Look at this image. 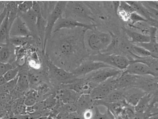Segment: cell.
Instances as JSON below:
<instances>
[{
	"instance_id": "cell-1",
	"label": "cell",
	"mask_w": 158,
	"mask_h": 119,
	"mask_svg": "<svg viewBox=\"0 0 158 119\" xmlns=\"http://www.w3.org/2000/svg\"><path fill=\"white\" fill-rule=\"evenodd\" d=\"M86 31L87 30L62 32L60 30L55 32L56 34L47 41L49 42L48 52L60 59H80L85 51L84 40Z\"/></svg>"
},
{
	"instance_id": "cell-2",
	"label": "cell",
	"mask_w": 158,
	"mask_h": 119,
	"mask_svg": "<svg viewBox=\"0 0 158 119\" xmlns=\"http://www.w3.org/2000/svg\"><path fill=\"white\" fill-rule=\"evenodd\" d=\"M63 14L65 15L63 17L70 18L78 22L79 19H81L85 22L86 24H87V22L94 21L88 6L82 2H67Z\"/></svg>"
},
{
	"instance_id": "cell-3",
	"label": "cell",
	"mask_w": 158,
	"mask_h": 119,
	"mask_svg": "<svg viewBox=\"0 0 158 119\" xmlns=\"http://www.w3.org/2000/svg\"><path fill=\"white\" fill-rule=\"evenodd\" d=\"M89 60L101 62L122 71L126 70L130 62L129 58L124 55L115 54H110L101 52L90 56Z\"/></svg>"
},
{
	"instance_id": "cell-4",
	"label": "cell",
	"mask_w": 158,
	"mask_h": 119,
	"mask_svg": "<svg viewBox=\"0 0 158 119\" xmlns=\"http://www.w3.org/2000/svg\"><path fill=\"white\" fill-rule=\"evenodd\" d=\"M67 2H57L53 10L47 17V23L45 30L44 39L43 42V51L44 52L47 42L52 34L53 28L55 23L59 18L63 16Z\"/></svg>"
},
{
	"instance_id": "cell-5",
	"label": "cell",
	"mask_w": 158,
	"mask_h": 119,
	"mask_svg": "<svg viewBox=\"0 0 158 119\" xmlns=\"http://www.w3.org/2000/svg\"><path fill=\"white\" fill-rule=\"evenodd\" d=\"M122 72L121 70L113 67L102 68L86 75L85 79L97 86L110 78L118 77Z\"/></svg>"
},
{
	"instance_id": "cell-6",
	"label": "cell",
	"mask_w": 158,
	"mask_h": 119,
	"mask_svg": "<svg viewBox=\"0 0 158 119\" xmlns=\"http://www.w3.org/2000/svg\"><path fill=\"white\" fill-rule=\"evenodd\" d=\"M111 41L110 34L103 32H94L87 39L89 47L93 50L98 52L105 50L110 45Z\"/></svg>"
},
{
	"instance_id": "cell-7",
	"label": "cell",
	"mask_w": 158,
	"mask_h": 119,
	"mask_svg": "<svg viewBox=\"0 0 158 119\" xmlns=\"http://www.w3.org/2000/svg\"><path fill=\"white\" fill-rule=\"evenodd\" d=\"M49 68L51 78L59 83L68 85L73 83L78 79L71 72L58 67L50 60L49 62Z\"/></svg>"
},
{
	"instance_id": "cell-8",
	"label": "cell",
	"mask_w": 158,
	"mask_h": 119,
	"mask_svg": "<svg viewBox=\"0 0 158 119\" xmlns=\"http://www.w3.org/2000/svg\"><path fill=\"white\" fill-rule=\"evenodd\" d=\"M118 77L110 78L97 85L91 91L90 96L94 101L105 99L111 91L116 90V81Z\"/></svg>"
},
{
	"instance_id": "cell-9",
	"label": "cell",
	"mask_w": 158,
	"mask_h": 119,
	"mask_svg": "<svg viewBox=\"0 0 158 119\" xmlns=\"http://www.w3.org/2000/svg\"><path fill=\"white\" fill-rule=\"evenodd\" d=\"M106 67H112L101 62H94L93 60L86 59L83 60L77 67H75L70 72L73 74L77 78H78L81 76H86L91 72L96 71L101 68Z\"/></svg>"
},
{
	"instance_id": "cell-10",
	"label": "cell",
	"mask_w": 158,
	"mask_h": 119,
	"mask_svg": "<svg viewBox=\"0 0 158 119\" xmlns=\"http://www.w3.org/2000/svg\"><path fill=\"white\" fill-rule=\"evenodd\" d=\"M83 28L87 30L94 31L95 25L94 24H85L68 18L62 17L57 21L53 28V33L57 32L62 29H73L75 28Z\"/></svg>"
},
{
	"instance_id": "cell-11",
	"label": "cell",
	"mask_w": 158,
	"mask_h": 119,
	"mask_svg": "<svg viewBox=\"0 0 158 119\" xmlns=\"http://www.w3.org/2000/svg\"><path fill=\"white\" fill-rule=\"evenodd\" d=\"M123 71L135 76H152L158 78V74H156L146 64L139 62H130L129 66Z\"/></svg>"
},
{
	"instance_id": "cell-12",
	"label": "cell",
	"mask_w": 158,
	"mask_h": 119,
	"mask_svg": "<svg viewBox=\"0 0 158 119\" xmlns=\"http://www.w3.org/2000/svg\"><path fill=\"white\" fill-rule=\"evenodd\" d=\"M10 37H31L33 35L23 19L18 15L11 26L9 32Z\"/></svg>"
},
{
	"instance_id": "cell-13",
	"label": "cell",
	"mask_w": 158,
	"mask_h": 119,
	"mask_svg": "<svg viewBox=\"0 0 158 119\" xmlns=\"http://www.w3.org/2000/svg\"><path fill=\"white\" fill-rule=\"evenodd\" d=\"M122 91L123 92L126 103L134 108L136 106L142 96L147 94L140 88L135 87H130Z\"/></svg>"
},
{
	"instance_id": "cell-14",
	"label": "cell",
	"mask_w": 158,
	"mask_h": 119,
	"mask_svg": "<svg viewBox=\"0 0 158 119\" xmlns=\"http://www.w3.org/2000/svg\"><path fill=\"white\" fill-rule=\"evenodd\" d=\"M32 9L37 16V31L40 40L41 41L42 47L44 39L45 30L47 23L46 20L43 17L41 12L40 7L37 1H33Z\"/></svg>"
},
{
	"instance_id": "cell-15",
	"label": "cell",
	"mask_w": 158,
	"mask_h": 119,
	"mask_svg": "<svg viewBox=\"0 0 158 119\" xmlns=\"http://www.w3.org/2000/svg\"><path fill=\"white\" fill-rule=\"evenodd\" d=\"M138 76L131 75L122 71L116 81V90H124L134 87Z\"/></svg>"
},
{
	"instance_id": "cell-16",
	"label": "cell",
	"mask_w": 158,
	"mask_h": 119,
	"mask_svg": "<svg viewBox=\"0 0 158 119\" xmlns=\"http://www.w3.org/2000/svg\"><path fill=\"white\" fill-rule=\"evenodd\" d=\"M16 56V49L14 46L9 42L0 44V62L10 63L14 60Z\"/></svg>"
},
{
	"instance_id": "cell-17",
	"label": "cell",
	"mask_w": 158,
	"mask_h": 119,
	"mask_svg": "<svg viewBox=\"0 0 158 119\" xmlns=\"http://www.w3.org/2000/svg\"><path fill=\"white\" fill-rule=\"evenodd\" d=\"M18 15L25 22V23L32 34L33 37H35L36 36H37V16L32 9L27 12L26 13H18Z\"/></svg>"
},
{
	"instance_id": "cell-18",
	"label": "cell",
	"mask_w": 158,
	"mask_h": 119,
	"mask_svg": "<svg viewBox=\"0 0 158 119\" xmlns=\"http://www.w3.org/2000/svg\"><path fill=\"white\" fill-rule=\"evenodd\" d=\"M58 96L64 104H70L77 103L81 95L69 88L59 91Z\"/></svg>"
},
{
	"instance_id": "cell-19",
	"label": "cell",
	"mask_w": 158,
	"mask_h": 119,
	"mask_svg": "<svg viewBox=\"0 0 158 119\" xmlns=\"http://www.w3.org/2000/svg\"><path fill=\"white\" fill-rule=\"evenodd\" d=\"M131 57L129 58L130 62H139L143 63L150 67L156 74H158V58H155L152 56H147L140 57L130 53Z\"/></svg>"
},
{
	"instance_id": "cell-20",
	"label": "cell",
	"mask_w": 158,
	"mask_h": 119,
	"mask_svg": "<svg viewBox=\"0 0 158 119\" xmlns=\"http://www.w3.org/2000/svg\"><path fill=\"white\" fill-rule=\"evenodd\" d=\"M124 31L131 39V42L134 44L147 43L150 41V36H146L137 31L125 28Z\"/></svg>"
},
{
	"instance_id": "cell-21",
	"label": "cell",
	"mask_w": 158,
	"mask_h": 119,
	"mask_svg": "<svg viewBox=\"0 0 158 119\" xmlns=\"http://www.w3.org/2000/svg\"><path fill=\"white\" fill-rule=\"evenodd\" d=\"M21 2H10L6 5L7 14L8 16L9 24L10 29L14 20L18 16V5Z\"/></svg>"
},
{
	"instance_id": "cell-22",
	"label": "cell",
	"mask_w": 158,
	"mask_h": 119,
	"mask_svg": "<svg viewBox=\"0 0 158 119\" xmlns=\"http://www.w3.org/2000/svg\"><path fill=\"white\" fill-rule=\"evenodd\" d=\"M130 5L133 7L135 10V12L139 14V15L143 17L144 18L147 20L148 22L151 21L152 20L155 19H152L150 16L149 12L141 3V2L139 1H126ZM147 22V23H148Z\"/></svg>"
},
{
	"instance_id": "cell-23",
	"label": "cell",
	"mask_w": 158,
	"mask_h": 119,
	"mask_svg": "<svg viewBox=\"0 0 158 119\" xmlns=\"http://www.w3.org/2000/svg\"><path fill=\"white\" fill-rule=\"evenodd\" d=\"M10 27L8 14L3 20L0 27V44H6L9 42Z\"/></svg>"
},
{
	"instance_id": "cell-24",
	"label": "cell",
	"mask_w": 158,
	"mask_h": 119,
	"mask_svg": "<svg viewBox=\"0 0 158 119\" xmlns=\"http://www.w3.org/2000/svg\"><path fill=\"white\" fill-rule=\"evenodd\" d=\"M94 104V100L89 95H81L77 102V110L85 111L90 109Z\"/></svg>"
},
{
	"instance_id": "cell-25",
	"label": "cell",
	"mask_w": 158,
	"mask_h": 119,
	"mask_svg": "<svg viewBox=\"0 0 158 119\" xmlns=\"http://www.w3.org/2000/svg\"><path fill=\"white\" fill-rule=\"evenodd\" d=\"M125 100L122 90H115L111 91L105 99L100 100L106 103H118Z\"/></svg>"
},
{
	"instance_id": "cell-26",
	"label": "cell",
	"mask_w": 158,
	"mask_h": 119,
	"mask_svg": "<svg viewBox=\"0 0 158 119\" xmlns=\"http://www.w3.org/2000/svg\"><path fill=\"white\" fill-rule=\"evenodd\" d=\"M153 96V94H146L142 96L136 106L134 107L135 112L139 113H143L145 112Z\"/></svg>"
},
{
	"instance_id": "cell-27",
	"label": "cell",
	"mask_w": 158,
	"mask_h": 119,
	"mask_svg": "<svg viewBox=\"0 0 158 119\" xmlns=\"http://www.w3.org/2000/svg\"><path fill=\"white\" fill-rule=\"evenodd\" d=\"M28 75L22 74L18 75L17 84L14 90L18 92H22L27 90L29 86Z\"/></svg>"
},
{
	"instance_id": "cell-28",
	"label": "cell",
	"mask_w": 158,
	"mask_h": 119,
	"mask_svg": "<svg viewBox=\"0 0 158 119\" xmlns=\"http://www.w3.org/2000/svg\"><path fill=\"white\" fill-rule=\"evenodd\" d=\"M129 53L133 55L140 57H144L147 56H152L151 54L149 51L145 49L143 47L133 44V45L130 46Z\"/></svg>"
},
{
	"instance_id": "cell-29",
	"label": "cell",
	"mask_w": 158,
	"mask_h": 119,
	"mask_svg": "<svg viewBox=\"0 0 158 119\" xmlns=\"http://www.w3.org/2000/svg\"><path fill=\"white\" fill-rule=\"evenodd\" d=\"M18 76L13 80L6 82L5 83L0 86V94H10L13 91L17 84Z\"/></svg>"
},
{
	"instance_id": "cell-30",
	"label": "cell",
	"mask_w": 158,
	"mask_h": 119,
	"mask_svg": "<svg viewBox=\"0 0 158 119\" xmlns=\"http://www.w3.org/2000/svg\"><path fill=\"white\" fill-rule=\"evenodd\" d=\"M131 107H133L129 106L127 104H126L123 108L120 115L118 118L121 119H133L135 110L134 108L133 110Z\"/></svg>"
},
{
	"instance_id": "cell-31",
	"label": "cell",
	"mask_w": 158,
	"mask_h": 119,
	"mask_svg": "<svg viewBox=\"0 0 158 119\" xmlns=\"http://www.w3.org/2000/svg\"><path fill=\"white\" fill-rule=\"evenodd\" d=\"M26 37H12L9 38V42L15 47H21V46L27 43L30 38Z\"/></svg>"
},
{
	"instance_id": "cell-32",
	"label": "cell",
	"mask_w": 158,
	"mask_h": 119,
	"mask_svg": "<svg viewBox=\"0 0 158 119\" xmlns=\"http://www.w3.org/2000/svg\"><path fill=\"white\" fill-rule=\"evenodd\" d=\"M33 1H21L18 5V13L24 14L32 9Z\"/></svg>"
},
{
	"instance_id": "cell-33",
	"label": "cell",
	"mask_w": 158,
	"mask_h": 119,
	"mask_svg": "<svg viewBox=\"0 0 158 119\" xmlns=\"http://www.w3.org/2000/svg\"><path fill=\"white\" fill-rule=\"evenodd\" d=\"M142 22L147 23L148 21L143 17H142L136 12H133L131 14L130 19H129V22H130L129 26H133L136 23Z\"/></svg>"
},
{
	"instance_id": "cell-34",
	"label": "cell",
	"mask_w": 158,
	"mask_h": 119,
	"mask_svg": "<svg viewBox=\"0 0 158 119\" xmlns=\"http://www.w3.org/2000/svg\"><path fill=\"white\" fill-rule=\"evenodd\" d=\"M19 71V69L17 67L12 68L7 71L4 75H3L6 82H10L16 79L18 76Z\"/></svg>"
},
{
	"instance_id": "cell-35",
	"label": "cell",
	"mask_w": 158,
	"mask_h": 119,
	"mask_svg": "<svg viewBox=\"0 0 158 119\" xmlns=\"http://www.w3.org/2000/svg\"><path fill=\"white\" fill-rule=\"evenodd\" d=\"M36 103V96L34 92L30 93L24 101V104L27 107H32Z\"/></svg>"
},
{
	"instance_id": "cell-36",
	"label": "cell",
	"mask_w": 158,
	"mask_h": 119,
	"mask_svg": "<svg viewBox=\"0 0 158 119\" xmlns=\"http://www.w3.org/2000/svg\"><path fill=\"white\" fill-rule=\"evenodd\" d=\"M119 9L124 10L130 14L132 13L133 12H135L133 7L130 5L126 1L120 2Z\"/></svg>"
},
{
	"instance_id": "cell-37",
	"label": "cell",
	"mask_w": 158,
	"mask_h": 119,
	"mask_svg": "<svg viewBox=\"0 0 158 119\" xmlns=\"http://www.w3.org/2000/svg\"><path fill=\"white\" fill-rule=\"evenodd\" d=\"M117 15L119 17L120 19L123 20V21L129 22V19H130V16L131 14L128 13L127 12L123 10L120 9L118 8V11L117 12Z\"/></svg>"
},
{
	"instance_id": "cell-38",
	"label": "cell",
	"mask_w": 158,
	"mask_h": 119,
	"mask_svg": "<svg viewBox=\"0 0 158 119\" xmlns=\"http://www.w3.org/2000/svg\"><path fill=\"white\" fill-rule=\"evenodd\" d=\"M12 65L10 63H3L0 62V75H4L11 69H12Z\"/></svg>"
},
{
	"instance_id": "cell-39",
	"label": "cell",
	"mask_w": 158,
	"mask_h": 119,
	"mask_svg": "<svg viewBox=\"0 0 158 119\" xmlns=\"http://www.w3.org/2000/svg\"><path fill=\"white\" fill-rule=\"evenodd\" d=\"M64 108L66 112L69 113H73L77 111V104L75 103L64 104Z\"/></svg>"
},
{
	"instance_id": "cell-40",
	"label": "cell",
	"mask_w": 158,
	"mask_h": 119,
	"mask_svg": "<svg viewBox=\"0 0 158 119\" xmlns=\"http://www.w3.org/2000/svg\"><path fill=\"white\" fill-rule=\"evenodd\" d=\"M28 75L29 80V83L31 84H35L39 83L40 78L39 75L36 74H31Z\"/></svg>"
},
{
	"instance_id": "cell-41",
	"label": "cell",
	"mask_w": 158,
	"mask_h": 119,
	"mask_svg": "<svg viewBox=\"0 0 158 119\" xmlns=\"http://www.w3.org/2000/svg\"><path fill=\"white\" fill-rule=\"evenodd\" d=\"M6 15H7V10H6V8H5L4 10L3 11V12L0 15V27L1 26L2 23L3 22V20H4L5 18L6 17Z\"/></svg>"
},
{
	"instance_id": "cell-42",
	"label": "cell",
	"mask_w": 158,
	"mask_h": 119,
	"mask_svg": "<svg viewBox=\"0 0 158 119\" xmlns=\"http://www.w3.org/2000/svg\"><path fill=\"white\" fill-rule=\"evenodd\" d=\"M16 111L18 113H22L23 112V111H24V107L22 105V104H18L16 107Z\"/></svg>"
},
{
	"instance_id": "cell-43",
	"label": "cell",
	"mask_w": 158,
	"mask_h": 119,
	"mask_svg": "<svg viewBox=\"0 0 158 119\" xmlns=\"http://www.w3.org/2000/svg\"><path fill=\"white\" fill-rule=\"evenodd\" d=\"M6 83L3 75H0V86H2Z\"/></svg>"
},
{
	"instance_id": "cell-44",
	"label": "cell",
	"mask_w": 158,
	"mask_h": 119,
	"mask_svg": "<svg viewBox=\"0 0 158 119\" xmlns=\"http://www.w3.org/2000/svg\"><path fill=\"white\" fill-rule=\"evenodd\" d=\"M6 6L4 5V4H3V3L0 2V15H1V14L3 12V11L4 10Z\"/></svg>"
},
{
	"instance_id": "cell-45",
	"label": "cell",
	"mask_w": 158,
	"mask_h": 119,
	"mask_svg": "<svg viewBox=\"0 0 158 119\" xmlns=\"http://www.w3.org/2000/svg\"><path fill=\"white\" fill-rule=\"evenodd\" d=\"M146 119H158V114L152 116Z\"/></svg>"
},
{
	"instance_id": "cell-46",
	"label": "cell",
	"mask_w": 158,
	"mask_h": 119,
	"mask_svg": "<svg viewBox=\"0 0 158 119\" xmlns=\"http://www.w3.org/2000/svg\"><path fill=\"white\" fill-rule=\"evenodd\" d=\"M119 119V118H117V119Z\"/></svg>"
},
{
	"instance_id": "cell-47",
	"label": "cell",
	"mask_w": 158,
	"mask_h": 119,
	"mask_svg": "<svg viewBox=\"0 0 158 119\" xmlns=\"http://www.w3.org/2000/svg\"></svg>"
}]
</instances>
